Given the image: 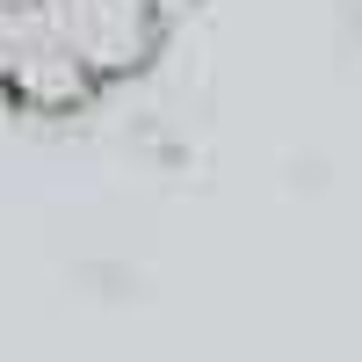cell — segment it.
I'll return each instance as SVG.
<instances>
[{
	"mask_svg": "<svg viewBox=\"0 0 362 362\" xmlns=\"http://www.w3.org/2000/svg\"><path fill=\"white\" fill-rule=\"evenodd\" d=\"M196 0H0V124H87L145 87Z\"/></svg>",
	"mask_w": 362,
	"mask_h": 362,
	"instance_id": "1",
	"label": "cell"
}]
</instances>
